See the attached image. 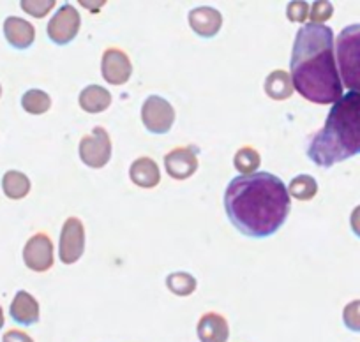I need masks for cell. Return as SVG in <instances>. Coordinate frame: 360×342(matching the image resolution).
Masks as SVG:
<instances>
[{
	"instance_id": "obj_4",
	"label": "cell",
	"mask_w": 360,
	"mask_h": 342,
	"mask_svg": "<svg viewBox=\"0 0 360 342\" xmlns=\"http://www.w3.org/2000/svg\"><path fill=\"white\" fill-rule=\"evenodd\" d=\"M341 81L349 92H360V23L345 27L335 39Z\"/></svg>"
},
{
	"instance_id": "obj_13",
	"label": "cell",
	"mask_w": 360,
	"mask_h": 342,
	"mask_svg": "<svg viewBox=\"0 0 360 342\" xmlns=\"http://www.w3.org/2000/svg\"><path fill=\"white\" fill-rule=\"evenodd\" d=\"M4 36L15 50H29L36 41V29L27 20L8 16L4 20Z\"/></svg>"
},
{
	"instance_id": "obj_18",
	"label": "cell",
	"mask_w": 360,
	"mask_h": 342,
	"mask_svg": "<svg viewBox=\"0 0 360 342\" xmlns=\"http://www.w3.org/2000/svg\"><path fill=\"white\" fill-rule=\"evenodd\" d=\"M265 94L274 101H286V99L292 98L293 94V83L292 78L286 71L278 69V71H272L265 79Z\"/></svg>"
},
{
	"instance_id": "obj_27",
	"label": "cell",
	"mask_w": 360,
	"mask_h": 342,
	"mask_svg": "<svg viewBox=\"0 0 360 342\" xmlns=\"http://www.w3.org/2000/svg\"><path fill=\"white\" fill-rule=\"evenodd\" d=\"M22 9L29 13L34 18H44L51 9L55 8V0H46V2H36V0H23Z\"/></svg>"
},
{
	"instance_id": "obj_12",
	"label": "cell",
	"mask_w": 360,
	"mask_h": 342,
	"mask_svg": "<svg viewBox=\"0 0 360 342\" xmlns=\"http://www.w3.org/2000/svg\"><path fill=\"white\" fill-rule=\"evenodd\" d=\"M189 27L200 37H216L223 27V15L214 8H196L188 15Z\"/></svg>"
},
{
	"instance_id": "obj_25",
	"label": "cell",
	"mask_w": 360,
	"mask_h": 342,
	"mask_svg": "<svg viewBox=\"0 0 360 342\" xmlns=\"http://www.w3.org/2000/svg\"><path fill=\"white\" fill-rule=\"evenodd\" d=\"M342 323L348 330L360 331V300H353L342 310Z\"/></svg>"
},
{
	"instance_id": "obj_9",
	"label": "cell",
	"mask_w": 360,
	"mask_h": 342,
	"mask_svg": "<svg viewBox=\"0 0 360 342\" xmlns=\"http://www.w3.org/2000/svg\"><path fill=\"white\" fill-rule=\"evenodd\" d=\"M23 261L25 267L32 272H48L55 263L53 244L44 233H36L27 240L23 247Z\"/></svg>"
},
{
	"instance_id": "obj_5",
	"label": "cell",
	"mask_w": 360,
	"mask_h": 342,
	"mask_svg": "<svg viewBox=\"0 0 360 342\" xmlns=\"http://www.w3.org/2000/svg\"><path fill=\"white\" fill-rule=\"evenodd\" d=\"M79 159L85 166L92 169H101L112 159V140L105 127H94L79 141Z\"/></svg>"
},
{
	"instance_id": "obj_16",
	"label": "cell",
	"mask_w": 360,
	"mask_h": 342,
	"mask_svg": "<svg viewBox=\"0 0 360 342\" xmlns=\"http://www.w3.org/2000/svg\"><path fill=\"white\" fill-rule=\"evenodd\" d=\"M13 321L23 327H30L39 321V303L30 293L18 291L13 298L11 307H9Z\"/></svg>"
},
{
	"instance_id": "obj_17",
	"label": "cell",
	"mask_w": 360,
	"mask_h": 342,
	"mask_svg": "<svg viewBox=\"0 0 360 342\" xmlns=\"http://www.w3.org/2000/svg\"><path fill=\"white\" fill-rule=\"evenodd\" d=\"M79 108L86 113H103L112 105V94L101 85H89L79 92Z\"/></svg>"
},
{
	"instance_id": "obj_28",
	"label": "cell",
	"mask_w": 360,
	"mask_h": 342,
	"mask_svg": "<svg viewBox=\"0 0 360 342\" xmlns=\"http://www.w3.org/2000/svg\"><path fill=\"white\" fill-rule=\"evenodd\" d=\"M2 342H34V338L22 330H9L8 334H4Z\"/></svg>"
},
{
	"instance_id": "obj_19",
	"label": "cell",
	"mask_w": 360,
	"mask_h": 342,
	"mask_svg": "<svg viewBox=\"0 0 360 342\" xmlns=\"http://www.w3.org/2000/svg\"><path fill=\"white\" fill-rule=\"evenodd\" d=\"M2 189L9 199H23L30 192V178L22 171L9 169L2 177Z\"/></svg>"
},
{
	"instance_id": "obj_15",
	"label": "cell",
	"mask_w": 360,
	"mask_h": 342,
	"mask_svg": "<svg viewBox=\"0 0 360 342\" xmlns=\"http://www.w3.org/2000/svg\"><path fill=\"white\" fill-rule=\"evenodd\" d=\"M129 178L134 185L141 189H154L161 182V171L150 157L134 159L129 168Z\"/></svg>"
},
{
	"instance_id": "obj_32",
	"label": "cell",
	"mask_w": 360,
	"mask_h": 342,
	"mask_svg": "<svg viewBox=\"0 0 360 342\" xmlns=\"http://www.w3.org/2000/svg\"><path fill=\"white\" fill-rule=\"evenodd\" d=\"M0 98H2V87H0Z\"/></svg>"
},
{
	"instance_id": "obj_11",
	"label": "cell",
	"mask_w": 360,
	"mask_h": 342,
	"mask_svg": "<svg viewBox=\"0 0 360 342\" xmlns=\"http://www.w3.org/2000/svg\"><path fill=\"white\" fill-rule=\"evenodd\" d=\"M101 74L110 85H124L133 74V64L122 50L108 48L101 58Z\"/></svg>"
},
{
	"instance_id": "obj_22",
	"label": "cell",
	"mask_w": 360,
	"mask_h": 342,
	"mask_svg": "<svg viewBox=\"0 0 360 342\" xmlns=\"http://www.w3.org/2000/svg\"><path fill=\"white\" fill-rule=\"evenodd\" d=\"M259 164H262V157H259L258 150H255L252 147H242L233 157V166L240 175L256 173Z\"/></svg>"
},
{
	"instance_id": "obj_26",
	"label": "cell",
	"mask_w": 360,
	"mask_h": 342,
	"mask_svg": "<svg viewBox=\"0 0 360 342\" xmlns=\"http://www.w3.org/2000/svg\"><path fill=\"white\" fill-rule=\"evenodd\" d=\"M309 9L311 6L304 0H293L286 6V16L293 23H306L307 16H309Z\"/></svg>"
},
{
	"instance_id": "obj_1",
	"label": "cell",
	"mask_w": 360,
	"mask_h": 342,
	"mask_svg": "<svg viewBox=\"0 0 360 342\" xmlns=\"http://www.w3.org/2000/svg\"><path fill=\"white\" fill-rule=\"evenodd\" d=\"M292 210L288 188L269 171L240 175L224 191V212L237 231L249 238L278 233Z\"/></svg>"
},
{
	"instance_id": "obj_30",
	"label": "cell",
	"mask_w": 360,
	"mask_h": 342,
	"mask_svg": "<svg viewBox=\"0 0 360 342\" xmlns=\"http://www.w3.org/2000/svg\"><path fill=\"white\" fill-rule=\"evenodd\" d=\"M82 6H85V8H101V6H105V2H99L98 6L89 4V2H82ZM92 13H96V9H92Z\"/></svg>"
},
{
	"instance_id": "obj_2",
	"label": "cell",
	"mask_w": 360,
	"mask_h": 342,
	"mask_svg": "<svg viewBox=\"0 0 360 342\" xmlns=\"http://www.w3.org/2000/svg\"><path fill=\"white\" fill-rule=\"evenodd\" d=\"M293 88L314 105H334L342 98V81L335 64L334 30L306 23L299 29L290 58Z\"/></svg>"
},
{
	"instance_id": "obj_14",
	"label": "cell",
	"mask_w": 360,
	"mask_h": 342,
	"mask_svg": "<svg viewBox=\"0 0 360 342\" xmlns=\"http://www.w3.org/2000/svg\"><path fill=\"white\" fill-rule=\"evenodd\" d=\"M198 337L202 342H226L230 337V327L226 317L217 313H207L200 317Z\"/></svg>"
},
{
	"instance_id": "obj_31",
	"label": "cell",
	"mask_w": 360,
	"mask_h": 342,
	"mask_svg": "<svg viewBox=\"0 0 360 342\" xmlns=\"http://www.w3.org/2000/svg\"><path fill=\"white\" fill-rule=\"evenodd\" d=\"M2 327H4V310L0 307V330H2Z\"/></svg>"
},
{
	"instance_id": "obj_24",
	"label": "cell",
	"mask_w": 360,
	"mask_h": 342,
	"mask_svg": "<svg viewBox=\"0 0 360 342\" xmlns=\"http://www.w3.org/2000/svg\"><path fill=\"white\" fill-rule=\"evenodd\" d=\"M334 15V6L327 0H318L313 2L309 9V20L314 25H323L327 20H330V16Z\"/></svg>"
},
{
	"instance_id": "obj_21",
	"label": "cell",
	"mask_w": 360,
	"mask_h": 342,
	"mask_svg": "<svg viewBox=\"0 0 360 342\" xmlns=\"http://www.w3.org/2000/svg\"><path fill=\"white\" fill-rule=\"evenodd\" d=\"M22 108L30 115H44L51 108V98L44 91L30 88L22 96Z\"/></svg>"
},
{
	"instance_id": "obj_8",
	"label": "cell",
	"mask_w": 360,
	"mask_h": 342,
	"mask_svg": "<svg viewBox=\"0 0 360 342\" xmlns=\"http://www.w3.org/2000/svg\"><path fill=\"white\" fill-rule=\"evenodd\" d=\"M85 251V228L78 217H69L64 223L58 240V256L64 265H72Z\"/></svg>"
},
{
	"instance_id": "obj_29",
	"label": "cell",
	"mask_w": 360,
	"mask_h": 342,
	"mask_svg": "<svg viewBox=\"0 0 360 342\" xmlns=\"http://www.w3.org/2000/svg\"><path fill=\"white\" fill-rule=\"evenodd\" d=\"M349 226H352V231L360 238V205L355 206L349 216Z\"/></svg>"
},
{
	"instance_id": "obj_3",
	"label": "cell",
	"mask_w": 360,
	"mask_h": 342,
	"mask_svg": "<svg viewBox=\"0 0 360 342\" xmlns=\"http://www.w3.org/2000/svg\"><path fill=\"white\" fill-rule=\"evenodd\" d=\"M355 155H360V92H348L332 105L325 126L313 134L307 157L320 168H332Z\"/></svg>"
},
{
	"instance_id": "obj_10",
	"label": "cell",
	"mask_w": 360,
	"mask_h": 342,
	"mask_svg": "<svg viewBox=\"0 0 360 342\" xmlns=\"http://www.w3.org/2000/svg\"><path fill=\"white\" fill-rule=\"evenodd\" d=\"M198 148L189 145V147H179L169 150L165 155L166 173L175 180H188L198 171Z\"/></svg>"
},
{
	"instance_id": "obj_20",
	"label": "cell",
	"mask_w": 360,
	"mask_h": 342,
	"mask_svg": "<svg viewBox=\"0 0 360 342\" xmlns=\"http://www.w3.org/2000/svg\"><path fill=\"white\" fill-rule=\"evenodd\" d=\"M288 195L299 202H311L318 195V182L311 175H297L290 182Z\"/></svg>"
},
{
	"instance_id": "obj_6",
	"label": "cell",
	"mask_w": 360,
	"mask_h": 342,
	"mask_svg": "<svg viewBox=\"0 0 360 342\" xmlns=\"http://www.w3.org/2000/svg\"><path fill=\"white\" fill-rule=\"evenodd\" d=\"M141 122L152 134H166L175 122V110L161 96H148L141 106Z\"/></svg>"
},
{
	"instance_id": "obj_23",
	"label": "cell",
	"mask_w": 360,
	"mask_h": 342,
	"mask_svg": "<svg viewBox=\"0 0 360 342\" xmlns=\"http://www.w3.org/2000/svg\"><path fill=\"white\" fill-rule=\"evenodd\" d=\"M196 279L188 272H173L166 277V288L176 296H189L196 291Z\"/></svg>"
},
{
	"instance_id": "obj_7",
	"label": "cell",
	"mask_w": 360,
	"mask_h": 342,
	"mask_svg": "<svg viewBox=\"0 0 360 342\" xmlns=\"http://www.w3.org/2000/svg\"><path fill=\"white\" fill-rule=\"evenodd\" d=\"M79 27H82V16H79L78 9L72 4H64L60 9H57L53 18L50 20L46 32L51 43H55L57 46H65L75 41L79 32Z\"/></svg>"
}]
</instances>
